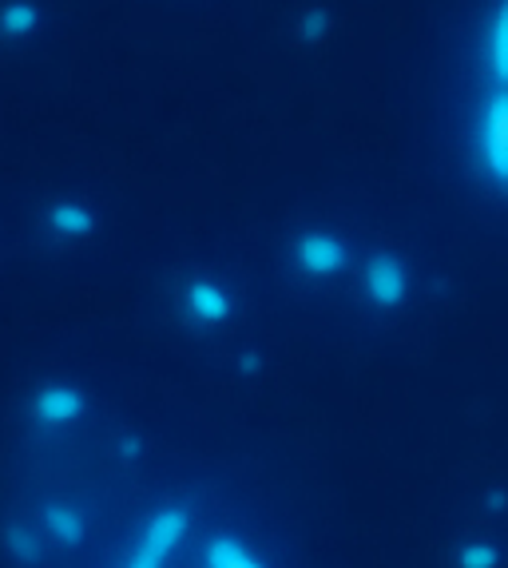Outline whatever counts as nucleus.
<instances>
[{
	"label": "nucleus",
	"mask_w": 508,
	"mask_h": 568,
	"mask_svg": "<svg viewBox=\"0 0 508 568\" xmlns=\"http://www.w3.org/2000/svg\"><path fill=\"white\" fill-rule=\"evenodd\" d=\"M187 532H191V505L163 501L160 509L143 521L140 537H135L132 552H128V560H123L120 568H167Z\"/></svg>",
	"instance_id": "f257e3e1"
},
{
	"label": "nucleus",
	"mask_w": 508,
	"mask_h": 568,
	"mask_svg": "<svg viewBox=\"0 0 508 568\" xmlns=\"http://www.w3.org/2000/svg\"><path fill=\"white\" fill-rule=\"evenodd\" d=\"M88 417V394L75 382H40L29 394V422L40 434H64Z\"/></svg>",
	"instance_id": "f03ea898"
},
{
	"label": "nucleus",
	"mask_w": 508,
	"mask_h": 568,
	"mask_svg": "<svg viewBox=\"0 0 508 568\" xmlns=\"http://www.w3.org/2000/svg\"><path fill=\"white\" fill-rule=\"evenodd\" d=\"M180 311L195 331H223L235 318V291L215 275H191L180 286Z\"/></svg>",
	"instance_id": "7ed1b4c3"
},
{
	"label": "nucleus",
	"mask_w": 508,
	"mask_h": 568,
	"mask_svg": "<svg viewBox=\"0 0 508 568\" xmlns=\"http://www.w3.org/2000/svg\"><path fill=\"white\" fill-rule=\"evenodd\" d=\"M477 152H480L485 180L508 195V95L505 92H489V100L480 108Z\"/></svg>",
	"instance_id": "20e7f679"
},
{
	"label": "nucleus",
	"mask_w": 508,
	"mask_h": 568,
	"mask_svg": "<svg viewBox=\"0 0 508 568\" xmlns=\"http://www.w3.org/2000/svg\"><path fill=\"white\" fill-rule=\"evenodd\" d=\"M349 263V243L342 235H334V231L326 227H311L302 231V235H294L291 243V266L298 271L302 278H334L342 275Z\"/></svg>",
	"instance_id": "39448f33"
},
{
	"label": "nucleus",
	"mask_w": 508,
	"mask_h": 568,
	"mask_svg": "<svg viewBox=\"0 0 508 568\" xmlns=\"http://www.w3.org/2000/svg\"><path fill=\"white\" fill-rule=\"evenodd\" d=\"M362 294L374 311H402L409 298V271L394 251H374L362 271Z\"/></svg>",
	"instance_id": "423d86ee"
},
{
	"label": "nucleus",
	"mask_w": 508,
	"mask_h": 568,
	"mask_svg": "<svg viewBox=\"0 0 508 568\" xmlns=\"http://www.w3.org/2000/svg\"><path fill=\"white\" fill-rule=\"evenodd\" d=\"M37 529L40 537L60 552H75L88 540V513L84 505L68 501V497H48L37 505Z\"/></svg>",
	"instance_id": "0eeeda50"
},
{
	"label": "nucleus",
	"mask_w": 508,
	"mask_h": 568,
	"mask_svg": "<svg viewBox=\"0 0 508 568\" xmlns=\"http://www.w3.org/2000/svg\"><path fill=\"white\" fill-rule=\"evenodd\" d=\"M40 227H44V235L52 239V243L75 246L95 235L100 215H95V207H88L84 200H52L40 211Z\"/></svg>",
	"instance_id": "6e6552de"
},
{
	"label": "nucleus",
	"mask_w": 508,
	"mask_h": 568,
	"mask_svg": "<svg viewBox=\"0 0 508 568\" xmlns=\"http://www.w3.org/2000/svg\"><path fill=\"white\" fill-rule=\"evenodd\" d=\"M48 549L52 545L40 537L37 521H9L0 529V557L9 560L12 568H40Z\"/></svg>",
	"instance_id": "1a4fd4ad"
},
{
	"label": "nucleus",
	"mask_w": 508,
	"mask_h": 568,
	"mask_svg": "<svg viewBox=\"0 0 508 568\" xmlns=\"http://www.w3.org/2000/svg\"><path fill=\"white\" fill-rule=\"evenodd\" d=\"M203 565L207 568H271L251 540H243L231 529H219L203 540Z\"/></svg>",
	"instance_id": "9d476101"
},
{
	"label": "nucleus",
	"mask_w": 508,
	"mask_h": 568,
	"mask_svg": "<svg viewBox=\"0 0 508 568\" xmlns=\"http://www.w3.org/2000/svg\"><path fill=\"white\" fill-rule=\"evenodd\" d=\"M44 32L40 0H4L0 4V44H29Z\"/></svg>",
	"instance_id": "9b49d317"
},
{
	"label": "nucleus",
	"mask_w": 508,
	"mask_h": 568,
	"mask_svg": "<svg viewBox=\"0 0 508 568\" xmlns=\"http://www.w3.org/2000/svg\"><path fill=\"white\" fill-rule=\"evenodd\" d=\"M485 72H489L492 92L508 95V0L492 9L489 29H485Z\"/></svg>",
	"instance_id": "f8f14e48"
},
{
	"label": "nucleus",
	"mask_w": 508,
	"mask_h": 568,
	"mask_svg": "<svg viewBox=\"0 0 508 568\" xmlns=\"http://www.w3.org/2000/svg\"><path fill=\"white\" fill-rule=\"evenodd\" d=\"M294 37H298V44H306V48L326 44V40L334 37V12L322 9V4L302 9L298 20H294Z\"/></svg>",
	"instance_id": "ddd939ff"
},
{
	"label": "nucleus",
	"mask_w": 508,
	"mask_h": 568,
	"mask_svg": "<svg viewBox=\"0 0 508 568\" xmlns=\"http://www.w3.org/2000/svg\"><path fill=\"white\" fill-rule=\"evenodd\" d=\"M457 568H500V549L492 540H465L457 549Z\"/></svg>",
	"instance_id": "4468645a"
},
{
	"label": "nucleus",
	"mask_w": 508,
	"mask_h": 568,
	"mask_svg": "<svg viewBox=\"0 0 508 568\" xmlns=\"http://www.w3.org/2000/svg\"><path fill=\"white\" fill-rule=\"evenodd\" d=\"M115 457H120L123 465H140L143 457H148V442H143V434L128 429V434L115 437Z\"/></svg>",
	"instance_id": "2eb2a0df"
},
{
	"label": "nucleus",
	"mask_w": 508,
	"mask_h": 568,
	"mask_svg": "<svg viewBox=\"0 0 508 568\" xmlns=\"http://www.w3.org/2000/svg\"><path fill=\"white\" fill-rule=\"evenodd\" d=\"M235 374H238V378H258V374H263V354L254 351V346L238 351L235 354Z\"/></svg>",
	"instance_id": "dca6fc26"
},
{
	"label": "nucleus",
	"mask_w": 508,
	"mask_h": 568,
	"mask_svg": "<svg viewBox=\"0 0 508 568\" xmlns=\"http://www.w3.org/2000/svg\"><path fill=\"white\" fill-rule=\"evenodd\" d=\"M485 509H489V513H505L508 509V493L505 489H489V493H485Z\"/></svg>",
	"instance_id": "f3484780"
}]
</instances>
